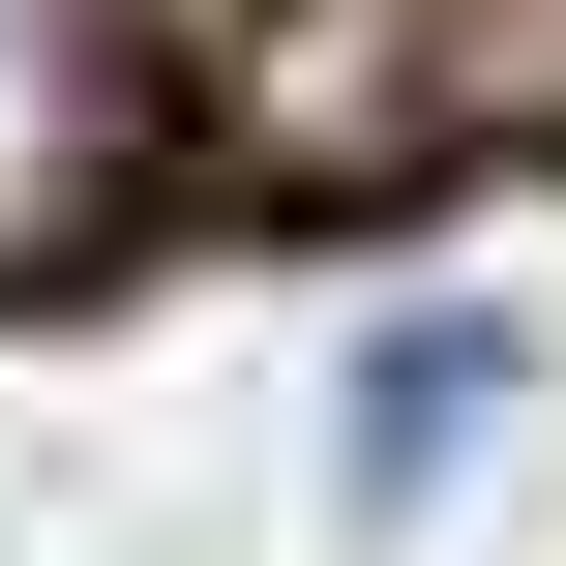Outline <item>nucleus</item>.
Listing matches in <instances>:
<instances>
[{"mask_svg":"<svg viewBox=\"0 0 566 566\" xmlns=\"http://www.w3.org/2000/svg\"><path fill=\"white\" fill-rule=\"evenodd\" d=\"M239 149L298 209L448 179V149H566V0H239Z\"/></svg>","mask_w":566,"mask_h":566,"instance_id":"nucleus-1","label":"nucleus"},{"mask_svg":"<svg viewBox=\"0 0 566 566\" xmlns=\"http://www.w3.org/2000/svg\"><path fill=\"white\" fill-rule=\"evenodd\" d=\"M119 209H149V30L119 0H0V298L90 269Z\"/></svg>","mask_w":566,"mask_h":566,"instance_id":"nucleus-2","label":"nucleus"},{"mask_svg":"<svg viewBox=\"0 0 566 566\" xmlns=\"http://www.w3.org/2000/svg\"><path fill=\"white\" fill-rule=\"evenodd\" d=\"M478 418H507V328H388V358H358V507H418Z\"/></svg>","mask_w":566,"mask_h":566,"instance_id":"nucleus-3","label":"nucleus"}]
</instances>
